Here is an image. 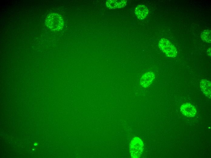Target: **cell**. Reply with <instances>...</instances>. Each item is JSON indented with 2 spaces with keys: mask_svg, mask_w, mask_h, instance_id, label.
<instances>
[{
  "mask_svg": "<svg viewBox=\"0 0 211 158\" xmlns=\"http://www.w3.org/2000/svg\"><path fill=\"white\" fill-rule=\"evenodd\" d=\"M148 12L147 8L143 5H138L135 8V14L137 18L140 20H143L145 19Z\"/></svg>",
  "mask_w": 211,
  "mask_h": 158,
  "instance_id": "7",
  "label": "cell"
},
{
  "mask_svg": "<svg viewBox=\"0 0 211 158\" xmlns=\"http://www.w3.org/2000/svg\"><path fill=\"white\" fill-rule=\"evenodd\" d=\"M155 78V75L152 72L149 71L144 74L140 80V84L143 87H149L153 82Z\"/></svg>",
  "mask_w": 211,
  "mask_h": 158,
  "instance_id": "5",
  "label": "cell"
},
{
  "mask_svg": "<svg viewBox=\"0 0 211 158\" xmlns=\"http://www.w3.org/2000/svg\"><path fill=\"white\" fill-rule=\"evenodd\" d=\"M200 87L201 90L205 95L211 98V82L207 79H202L200 82Z\"/></svg>",
  "mask_w": 211,
  "mask_h": 158,
  "instance_id": "6",
  "label": "cell"
},
{
  "mask_svg": "<svg viewBox=\"0 0 211 158\" xmlns=\"http://www.w3.org/2000/svg\"><path fill=\"white\" fill-rule=\"evenodd\" d=\"M144 145L141 140L138 137H135L131 141L129 144V152L131 157H139L143 149Z\"/></svg>",
  "mask_w": 211,
  "mask_h": 158,
  "instance_id": "3",
  "label": "cell"
},
{
  "mask_svg": "<svg viewBox=\"0 0 211 158\" xmlns=\"http://www.w3.org/2000/svg\"><path fill=\"white\" fill-rule=\"evenodd\" d=\"M127 1L125 0H107L106 5L109 9H116L125 7L126 5Z\"/></svg>",
  "mask_w": 211,
  "mask_h": 158,
  "instance_id": "8",
  "label": "cell"
},
{
  "mask_svg": "<svg viewBox=\"0 0 211 158\" xmlns=\"http://www.w3.org/2000/svg\"><path fill=\"white\" fill-rule=\"evenodd\" d=\"M211 31L210 30H206L202 32L201 34V39L207 43L211 42Z\"/></svg>",
  "mask_w": 211,
  "mask_h": 158,
  "instance_id": "9",
  "label": "cell"
},
{
  "mask_svg": "<svg viewBox=\"0 0 211 158\" xmlns=\"http://www.w3.org/2000/svg\"><path fill=\"white\" fill-rule=\"evenodd\" d=\"M47 26L50 29L57 31L61 29L63 26L62 18L59 15L55 13L49 14L45 21Z\"/></svg>",
  "mask_w": 211,
  "mask_h": 158,
  "instance_id": "1",
  "label": "cell"
},
{
  "mask_svg": "<svg viewBox=\"0 0 211 158\" xmlns=\"http://www.w3.org/2000/svg\"><path fill=\"white\" fill-rule=\"evenodd\" d=\"M180 109L182 114L187 117H194L196 113L195 107L189 103H186L182 105Z\"/></svg>",
  "mask_w": 211,
  "mask_h": 158,
  "instance_id": "4",
  "label": "cell"
},
{
  "mask_svg": "<svg viewBox=\"0 0 211 158\" xmlns=\"http://www.w3.org/2000/svg\"><path fill=\"white\" fill-rule=\"evenodd\" d=\"M159 46L160 50L167 57L174 58L177 54V51L174 45L169 40L162 38L159 41Z\"/></svg>",
  "mask_w": 211,
  "mask_h": 158,
  "instance_id": "2",
  "label": "cell"
},
{
  "mask_svg": "<svg viewBox=\"0 0 211 158\" xmlns=\"http://www.w3.org/2000/svg\"><path fill=\"white\" fill-rule=\"evenodd\" d=\"M207 54L210 57H211V48H209L207 50Z\"/></svg>",
  "mask_w": 211,
  "mask_h": 158,
  "instance_id": "10",
  "label": "cell"
}]
</instances>
